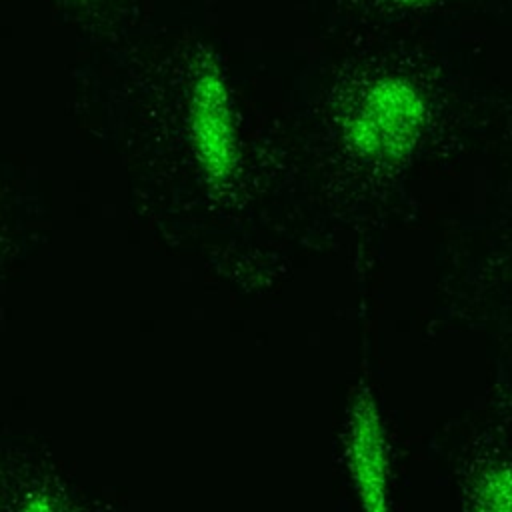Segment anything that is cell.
<instances>
[{
  "mask_svg": "<svg viewBox=\"0 0 512 512\" xmlns=\"http://www.w3.org/2000/svg\"><path fill=\"white\" fill-rule=\"evenodd\" d=\"M424 122L426 104L418 88L400 76H384L366 88L344 124V134L358 156L396 162L414 150Z\"/></svg>",
  "mask_w": 512,
  "mask_h": 512,
  "instance_id": "1",
  "label": "cell"
},
{
  "mask_svg": "<svg viewBox=\"0 0 512 512\" xmlns=\"http://www.w3.org/2000/svg\"><path fill=\"white\" fill-rule=\"evenodd\" d=\"M190 140L198 164L214 182H226L238 166V138L230 92L218 66L206 64L190 92Z\"/></svg>",
  "mask_w": 512,
  "mask_h": 512,
  "instance_id": "2",
  "label": "cell"
},
{
  "mask_svg": "<svg viewBox=\"0 0 512 512\" xmlns=\"http://www.w3.org/2000/svg\"><path fill=\"white\" fill-rule=\"evenodd\" d=\"M356 470L364 486L370 512H384V468L382 450L378 444V434L374 432V422L362 418L356 426Z\"/></svg>",
  "mask_w": 512,
  "mask_h": 512,
  "instance_id": "3",
  "label": "cell"
},
{
  "mask_svg": "<svg viewBox=\"0 0 512 512\" xmlns=\"http://www.w3.org/2000/svg\"><path fill=\"white\" fill-rule=\"evenodd\" d=\"M474 512H512V466L496 464L480 478Z\"/></svg>",
  "mask_w": 512,
  "mask_h": 512,
  "instance_id": "4",
  "label": "cell"
},
{
  "mask_svg": "<svg viewBox=\"0 0 512 512\" xmlns=\"http://www.w3.org/2000/svg\"><path fill=\"white\" fill-rule=\"evenodd\" d=\"M394 4H402V6H422V4H428L432 0H390Z\"/></svg>",
  "mask_w": 512,
  "mask_h": 512,
  "instance_id": "5",
  "label": "cell"
}]
</instances>
